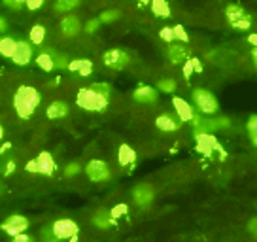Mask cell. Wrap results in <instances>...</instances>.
<instances>
[{
	"instance_id": "obj_19",
	"label": "cell",
	"mask_w": 257,
	"mask_h": 242,
	"mask_svg": "<svg viewBox=\"0 0 257 242\" xmlns=\"http://www.w3.org/2000/svg\"><path fill=\"white\" fill-rule=\"evenodd\" d=\"M133 97L137 102H142V104H153V102H157V89L150 87V85H142V87H138L135 93H133Z\"/></svg>"
},
{
	"instance_id": "obj_20",
	"label": "cell",
	"mask_w": 257,
	"mask_h": 242,
	"mask_svg": "<svg viewBox=\"0 0 257 242\" xmlns=\"http://www.w3.org/2000/svg\"><path fill=\"white\" fill-rule=\"evenodd\" d=\"M70 113V108L66 102L63 100H55L48 106V117L49 119H61V117H66Z\"/></svg>"
},
{
	"instance_id": "obj_34",
	"label": "cell",
	"mask_w": 257,
	"mask_h": 242,
	"mask_svg": "<svg viewBox=\"0 0 257 242\" xmlns=\"http://www.w3.org/2000/svg\"><path fill=\"white\" fill-rule=\"evenodd\" d=\"M91 87L95 89L96 93L104 95V97H110V93H112V87H110V83H93Z\"/></svg>"
},
{
	"instance_id": "obj_43",
	"label": "cell",
	"mask_w": 257,
	"mask_h": 242,
	"mask_svg": "<svg viewBox=\"0 0 257 242\" xmlns=\"http://www.w3.org/2000/svg\"><path fill=\"white\" fill-rule=\"evenodd\" d=\"M8 31V21L4 17H0V33H6Z\"/></svg>"
},
{
	"instance_id": "obj_28",
	"label": "cell",
	"mask_w": 257,
	"mask_h": 242,
	"mask_svg": "<svg viewBox=\"0 0 257 242\" xmlns=\"http://www.w3.org/2000/svg\"><path fill=\"white\" fill-rule=\"evenodd\" d=\"M201 70H202V66H201V61H199V59H189L184 66V74L187 80L193 76V72H201Z\"/></svg>"
},
{
	"instance_id": "obj_46",
	"label": "cell",
	"mask_w": 257,
	"mask_h": 242,
	"mask_svg": "<svg viewBox=\"0 0 257 242\" xmlns=\"http://www.w3.org/2000/svg\"><path fill=\"white\" fill-rule=\"evenodd\" d=\"M138 2H140V4H148V2H150V0H138Z\"/></svg>"
},
{
	"instance_id": "obj_24",
	"label": "cell",
	"mask_w": 257,
	"mask_h": 242,
	"mask_svg": "<svg viewBox=\"0 0 257 242\" xmlns=\"http://www.w3.org/2000/svg\"><path fill=\"white\" fill-rule=\"evenodd\" d=\"M152 12L157 17H163V19L170 17V8L167 0H152Z\"/></svg>"
},
{
	"instance_id": "obj_16",
	"label": "cell",
	"mask_w": 257,
	"mask_h": 242,
	"mask_svg": "<svg viewBox=\"0 0 257 242\" xmlns=\"http://www.w3.org/2000/svg\"><path fill=\"white\" fill-rule=\"evenodd\" d=\"M172 106H174V112L178 113V117L184 121V123H189L193 115L199 112V110L195 112V110H193V106H189L187 100H184V98H180V97L172 98Z\"/></svg>"
},
{
	"instance_id": "obj_10",
	"label": "cell",
	"mask_w": 257,
	"mask_h": 242,
	"mask_svg": "<svg viewBox=\"0 0 257 242\" xmlns=\"http://www.w3.org/2000/svg\"><path fill=\"white\" fill-rule=\"evenodd\" d=\"M197 150L204 155H214L216 152H223L219 142L212 137V133H201V135H197Z\"/></svg>"
},
{
	"instance_id": "obj_30",
	"label": "cell",
	"mask_w": 257,
	"mask_h": 242,
	"mask_svg": "<svg viewBox=\"0 0 257 242\" xmlns=\"http://www.w3.org/2000/svg\"><path fill=\"white\" fill-rule=\"evenodd\" d=\"M248 135H249V140H251V144H257V117L255 115H251L248 119Z\"/></svg>"
},
{
	"instance_id": "obj_26",
	"label": "cell",
	"mask_w": 257,
	"mask_h": 242,
	"mask_svg": "<svg viewBox=\"0 0 257 242\" xmlns=\"http://www.w3.org/2000/svg\"><path fill=\"white\" fill-rule=\"evenodd\" d=\"M80 4V0H55V12L57 14H68L70 10H74Z\"/></svg>"
},
{
	"instance_id": "obj_39",
	"label": "cell",
	"mask_w": 257,
	"mask_h": 242,
	"mask_svg": "<svg viewBox=\"0 0 257 242\" xmlns=\"http://www.w3.org/2000/svg\"><path fill=\"white\" fill-rule=\"evenodd\" d=\"M23 0H4V6H8L10 10H16V12L23 8Z\"/></svg>"
},
{
	"instance_id": "obj_7",
	"label": "cell",
	"mask_w": 257,
	"mask_h": 242,
	"mask_svg": "<svg viewBox=\"0 0 257 242\" xmlns=\"http://www.w3.org/2000/svg\"><path fill=\"white\" fill-rule=\"evenodd\" d=\"M85 174L89 176L91 182H108L110 176H112V172H110V167L106 165L104 161H100V159H93V161L87 163V167H85Z\"/></svg>"
},
{
	"instance_id": "obj_36",
	"label": "cell",
	"mask_w": 257,
	"mask_h": 242,
	"mask_svg": "<svg viewBox=\"0 0 257 242\" xmlns=\"http://www.w3.org/2000/svg\"><path fill=\"white\" fill-rule=\"evenodd\" d=\"M80 170H81L80 163H70V165H66V169H64V174H66V176H76Z\"/></svg>"
},
{
	"instance_id": "obj_9",
	"label": "cell",
	"mask_w": 257,
	"mask_h": 242,
	"mask_svg": "<svg viewBox=\"0 0 257 242\" xmlns=\"http://www.w3.org/2000/svg\"><path fill=\"white\" fill-rule=\"evenodd\" d=\"M2 231L8 234H17V233H23L29 229V219L25 218V216H19V214H12L8 218L4 219V223H2Z\"/></svg>"
},
{
	"instance_id": "obj_21",
	"label": "cell",
	"mask_w": 257,
	"mask_h": 242,
	"mask_svg": "<svg viewBox=\"0 0 257 242\" xmlns=\"http://www.w3.org/2000/svg\"><path fill=\"white\" fill-rule=\"evenodd\" d=\"M93 223H95L98 229H110V227L115 223V219L112 218V214L108 212V210L100 208L95 212V216H93Z\"/></svg>"
},
{
	"instance_id": "obj_27",
	"label": "cell",
	"mask_w": 257,
	"mask_h": 242,
	"mask_svg": "<svg viewBox=\"0 0 257 242\" xmlns=\"http://www.w3.org/2000/svg\"><path fill=\"white\" fill-rule=\"evenodd\" d=\"M44 38H46V29L42 25H34L31 29V42L34 46H42Z\"/></svg>"
},
{
	"instance_id": "obj_37",
	"label": "cell",
	"mask_w": 257,
	"mask_h": 242,
	"mask_svg": "<svg viewBox=\"0 0 257 242\" xmlns=\"http://www.w3.org/2000/svg\"><path fill=\"white\" fill-rule=\"evenodd\" d=\"M159 36L165 42H174V33H172V27H165V29H161Z\"/></svg>"
},
{
	"instance_id": "obj_12",
	"label": "cell",
	"mask_w": 257,
	"mask_h": 242,
	"mask_svg": "<svg viewBox=\"0 0 257 242\" xmlns=\"http://www.w3.org/2000/svg\"><path fill=\"white\" fill-rule=\"evenodd\" d=\"M153 187L150 184H138L135 189H133V201L135 204H138L140 208H146V206H150L153 201Z\"/></svg>"
},
{
	"instance_id": "obj_5",
	"label": "cell",
	"mask_w": 257,
	"mask_h": 242,
	"mask_svg": "<svg viewBox=\"0 0 257 242\" xmlns=\"http://www.w3.org/2000/svg\"><path fill=\"white\" fill-rule=\"evenodd\" d=\"M25 169L29 170V172H38V174H46V176H51L53 172H55L57 165H55V159H53V155L49 154V152H42L36 159H32V161L27 163V167Z\"/></svg>"
},
{
	"instance_id": "obj_18",
	"label": "cell",
	"mask_w": 257,
	"mask_h": 242,
	"mask_svg": "<svg viewBox=\"0 0 257 242\" xmlns=\"http://www.w3.org/2000/svg\"><path fill=\"white\" fill-rule=\"evenodd\" d=\"M66 68H68L70 72L81 76V78H87V76H91V72H93V63H91L89 59H74V61L68 63Z\"/></svg>"
},
{
	"instance_id": "obj_41",
	"label": "cell",
	"mask_w": 257,
	"mask_h": 242,
	"mask_svg": "<svg viewBox=\"0 0 257 242\" xmlns=\"http://www.w3.org/2000/svg\"><path fill=\"white\" fill-rule=\"evenodd\" d=\"M14 240H16V242H32V236L25 234V231H23V233L14 234Z\"/></svg>"
},
{
	"instance_id": "obj_14",
	"label": "cell",
	"mask_w": 257,
	"mask_h": 242,
	"mask_svg": "<svg viewBox=\"0 0 257 242\" xmlns=\"http://www.w3.org/2000/svg\"><path fill=\"white\" fill-rule=\"evenodd\" d=\"M170 46L167 49V55H169L170 63H174V65H180V63H184L189 59V48L185 46V42H169Z\"/></svg>"
},
{
	"instance_id": "obj_31",
	"label": "cell",
	"mask_w": 257,
	"mask_h": 242,
	"mask_svg": "<svg viewBox=\"0 0 257 242\" xmlns=\"http://www.w3.org/2000/svg\"><path fill=\"white\" fill-rule=\"evenodd\" d=\"M119 10H106V12H102L100 16H98V19H100V23H110V21H115V19H119Z\"/></svg>"
},
{
	"instance_id": "obj_3",
	"label": "cell",
	"mask_w": 257,
	"mask_h": 242,
	"mask_svg": "<svg viewBox=\"0 0 257 242\" xmlns=\"http://www.w3.org/2000/svg\"><path fill=\"white\" fill-rule=\"evenodd\" d=\"M225 16H227V21H229V25L233 29H236V31H249V27H251V16L242 6H238V4H229L227 10H225Z\"/></svg>"
},
{
	"instance_id": "obj_23",
	"label": "cell",
	"mask_w": 257,
	"mask_h": 242,
	"mask_svg": "<svg viewBox=\"0 0 257 242\" xmlns=\"http://www.w3.org/2000/svg\"><path fill=\"white\" fill-rule=\"evenodd\" d=\"M36 65L40 66L42 70H46V72H51V70H55V65H53V59H51V53H49V49H44L40 55L36 57Z\"/></svg>"
},
{
	"instance_id": "obj_15",
	"label": "cell",
	"mask_w": 257,
	"mask_h": 242,
	"mask_svg": "<svg viewBox=\"0 0 257 242\" xmlns=\"http://www.w3.org/2000/svg\"><path fill=\"white\" fill-rule=\"evenodd\" d=\"M32 59V48L29 42H17L16 46V51H14V55H12V61L16 63V65H29Z\"/></svg>"
},
{
	"instance_id": "obj_29",
	"label": "cell",
	"mask_w": 257,
	"mask_h": 242,
	"mask_svg": "<svg viewBox=\"0 0 257 242\" xmlns=\"http://www.w3.org/2000/svg\"><path fill=\"white\" fill-rule=\"evenodd\" d=\"M176 89H178L176 80H169V78H165V80L157 81V91H163V93H174Z\"/></svg>"
},
{
	"instance_id": "obj_22",
	"label": "cell",
	"mask_w": 257,
	"mask_h": 242,
	"mask_svg": "<svg viewBox=\"0 0 257 242\" xmlns=\"http://www.w3.org/2000/svg\"><path fill=\"white\" fill-rule=\"evenodd\" d=\"M119 165H123V167H131L133 163L137 161V154H135V150L131 148L128 144H123L119 148Z\"/></svg>"
},
{
	"instance_id": "obj_44",
	"label": "cell",
	"mask_w": 257,
	"mask_h": 242,
	"mask_svg": "<svg viewBox=\"0 0 257 242\" xmlns=\"http://www.w3.org/2000/svg\"><path fill=\"white\" fill-rule=\"evenodd\" d=\"M251 233H255V219H251V223H249V227H248Z\"/></svg>"
},
{
	"instance_id": "obj_47",
	"label": "cell",
	"mask_w": 257,
	"mask_h": 242,
	"mask_svg": "<svg viewBox=\"0 0 257 242\" xmlns=\"http://www.w3.org/2000/svg\"><path fill=\"white\" fill-rule=\"evenodd\" d=\"M2 137H4V131H2V127H0V140H2Z\"/></svg>"
},
{
	"instance_id": "obj_38",
	"label": "cell",
	"mask_w": 257,
	"mask_h": 242,
	"mask_svg": "<svg viewBox=\"0 0 257 242\" xmlns=\"http://www.w3.org/2000/svg\"><path fill=\"white\" fill-rule=\"evenodd\" d=\"M110 214H112L113 219L119 218V216H125V214H127V206H125V204H117V206H113V210Z\"/></svg>"
},
{
	"instance_id": "obj_2",
	"label": "cell",
	"mask_w": 257,
	"mask_h": 242,
	"mask_svg": "<svg viewBox=\"0 0 257 242\" xmlns=\"http://www.w3.org/2000/svg\"><path fill=\"white\" fill-rule=\"evenodd\" d=\"M76 102H78L80 108L89 110V112H102V110H106V106H108V97L96 93L93 87H87L78 91Z\"/></svg>"
},
{
	"instance_id": "obj_32",
	"label": "cell",
	"mask_w": 257,
	"mask_h": 242,
	"mask_svg": "<svg viewBox=\"0 0 257 242\" xmlns=\"http://www.w3.org/2000/svg\"><path fill=\"white\" fill-rule=\"evenodd\" d=\"M49 53H51V59H53L55 68H66V66H68V59H66V57L59 55L57 51H51V49H49Z\"/></svg>"
},
{
	"instance_id": "obj_40",
	"label": "cell",
	"mask_w": 257,
	"mask_h": 242,
	"mask_svg": "<svg viewBox=\"0 0 257 242\" xmlns=\"http://www.w3.org/2000/svg\"><path fill=\"white\" fill-rule=\"evenodd\" d=\"M25 6L34 12V10H40L44 6V0H25Z\"/></svg>"
},
{
	"instance_id": "obj_48",
	"label": "cell",
	"mask_w": 257,
	"mask_h": 242,
	"mask_svg": "<svg viewBox=\"0 0 257 242\" xmlns=\"http://www.w3.org/2000/svg\"><path fill=\"white\" fill-rule=\"evenodd\" d=\"M23 2H25V0H23Z\"/></svg>"
},
{
	"instance_id": "obj_6",
	"label": "cell",
	"mask_w": 257,
	"mask_h": 242,
	"mask_svg": "<svg viewBox=\"0 0 257 242\" xmlns=\"http://www.w3.org/2000/svg\"><path fill=\"white\" fill-rule=\"evenodd\" d=\"M51 231L57 236V240H76L78 225L72 219H57L51 225Z\"/></svg>"
},
{
	"instance_id": "obj_25",
	"label": "cell",
	"mask_w": 257,
	"mask_h": 242,
	"mask_svg": "<svg viewBox=\"0 0 257 242\" xmlns=\"http://www.w3.org/2000/svg\"><path fill=\"white\" fill-rule=\"evenodd\" d=\"M16 46H17V40L10 38V36H4V38L0 40V55L10 57V59H12L14 51H16Z\"/></svg>"
},
{
	"instance_id": "obj_35",
	"label": "cell",
	"mask_w": 257,
	"mask_h": 242,
	"mask_svg": "<svg viewBox=\"0 0 257 242\" xmlns=\"http://www.w3.org/2000/svg\"><path fill=\"white\" fill-rule=\"evenodd\" d=\"M100 27V19H89L87 23H85V27H83V31L87 34H93Z\"/></svg>"
},
{
	"instance_id": "obj_33",
	"label": "cell",
	"mask_w": 257,
	"mask_h": 242,
	"mask_svg": "<svg viewBox=\"0 0 257 242\" xmlns=\"http://www.w3.org/2000/svg\"><path fill=\"white\" fill-rule=\"evenodd\" d=\"M172 33H174V40L176 42H187L189 40V36H187V33L184 31V27H182V25L172 27Z\"/></svg>"
},
{
	"instance_id": "obj_4",
	"label": "cell",
	"mask_w": 257,
	"mask_h": 242,
	"mask_svg": "<svg viewBox=\"0 0 257 242\" xmlns=\"http://www.w3.org/2000/svg\"><path fill=\"white\" fill-rule=\"evenodd\" d=\"M193 104L197 106V110L201 113H216L219 110V102H217V98L210 93L208 89H195L193 91Z\"/></svg>"
},
{
	"instance_id": "obj_42",
	"label": "cell",
	"mask_w": 257,
	"mask_h": 242,
	"mask_svg": "<svg viewBox=\"0 0 257 242\" xmlns=\"http://www.w3.org/2000/svg\"><path fill=\"white\" fill-rule=\"evenodd\" d=\"M42 238H46V240H57V236L53 234L51 227H49V231H44V233H42Z\"/></svg>"
},
{
	"instance_id": "obj_11",
	"label": "cell",
	"mask_w": 257,
	"mask_h": 242,
	"mask_svg": "<svg viewBox=\"0 0 257 242\" xmlns=\"http://www.w3.org/2000/svg\"><path fill=\"white\" fill-rule=\"evenodd\" d=\"M223 127H229L227 117H216V119H202L201 117L193 125V131H195V135H201V133H214V131L223 129Z\"/></svg>"
},
{
	"instance_id": "obj_8",
	"label": "cell",
	"mask_w": 257,
	"mask_h": 242,
	"mask_svg": "<svg viewBox=\"0 0 257 242\" xmlns=\"http://www.w3.org/2000/svg\"><path fill=\"white\" fill-rule=\"evenodd\" d=\"M102 61H104V65L108 66V68L123 70V68L128 66V63H131V55H128L125 49H110V51L104 53Z\"/></svg>"
},
{
	"instance_id": "obj_1",
	"label": "cell",
	"mask_w": 257,
	"mask_h": 242,
	"mask_svg": "<svg viewBox=\"0 0 257 242\" xmlns=\"http://www.w3.org/2000/svg\"><path fill=\"white\" fill-rule=\"evenodd\" d=\"M40 93L34 87H29V85H21L17 89L16 98H14V104H16V112L21 119H29L34 110L40 104Z\"/></svg>"
},
{
	"instance_id": "obj_13",
	"label": "cell",
	"mask_w": 257,
	"mask_h": 242,
	"mask_svg": "<svg viewBox=\"0 0 257 242\" xmlns=\"http://www.w3.org/2000/svg\"><path fill=\"white\" fill-rule=\"evenodd\" d=\"M155 125H157V129L161 131H167V133H172V131H178L182 125H184V121L178 117V113L174 112H165L161 113L159 117L155 119Z\"/></svg>"
},
{
	"instance_id": "obj_17",
	"label": "cell",
	"mask_w": 257,
	"mask_h": 242,
	"mask_svg": "<svg viewBox=\"0 0 257 242\" xmlns=\"http://www.w3.org/2000/svg\"><path fill=\"white\" fill-rule=\"evenodd\" d=\"M81 31V21L78 19L76 16H66L63 17V21H61V33L63 36L66 38H74V36H78Z\"/></svg>"
},
{
	"instance_id": "obj_45",
	"label": "cell",
	"mask_w": 257,
	"mask_h": 242,
	"mask_svg": "<svg viewBox=\"0 0 257 242\" xmlns=\"http://www.w3.org/2000/svg\"><path fill=\"white\" fill-rule=\"evenodd\" d=\"M249 42H251V44L255 46V42H257V36H255V34H251V36H249Z\"/></svg>"
}]
</instances>
